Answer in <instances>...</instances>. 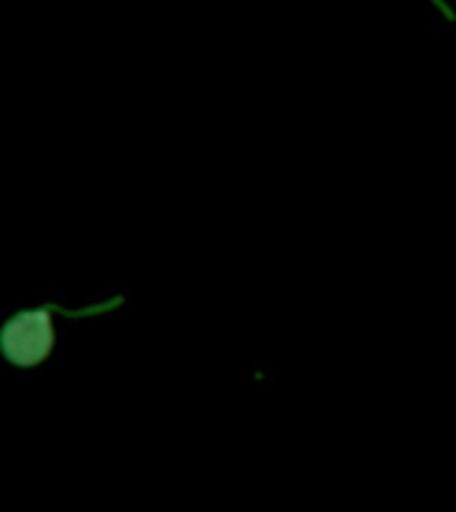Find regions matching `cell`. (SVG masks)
<instances>
[{
	"label": "cell",
	"mask_w": 456,
	"mask_h": 512,
	"mask_svg": "<svg viewBox=\"0 0 456 512\" xmlns=\"http://www.w3.org/2000/svg\"><path fill=\"white\" fill-rule=\"evenodd\" d=\"M435 6H438L440 11H443V14L448 16V19H454V11H451V8H448L446 3H443V0H435Z\"/></svg>",
	"instance_id": "cell-2"
},
{
	"label": "cell",
	"mask_w": 456,
	"mask_h": 512,
	"mask_svg": "<svg viewBox=\"0 0 456 512\" xmlns=\"http://www.w3.org/2000/svg\"><path fill=\"white\" fill-rule=\"evenodd\" d=\"M3 352L14 366L30 368L38 366L51 355L54 350V320L51 310L40 307V310L19 312L8 320L3 328Z\"/></svg>",
	"instance_id": "cell-1"
}]
</instances>
